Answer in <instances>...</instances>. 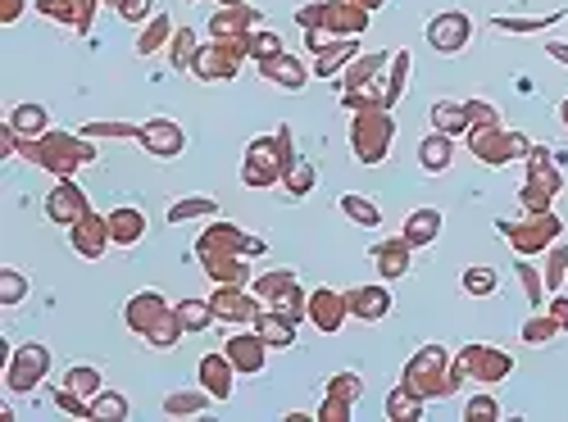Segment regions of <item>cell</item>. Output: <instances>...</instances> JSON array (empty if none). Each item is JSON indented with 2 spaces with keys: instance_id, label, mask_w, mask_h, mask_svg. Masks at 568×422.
<instances>
[{
  "instance_id": "obj_1",
  "label": "cell",
  "mask_w": 568,
  "mask_h": 422,
  "mask_svg": "<svg viewBox=\"0 0 568 422\" xmlns=\"http://www.w3.org/2000/svg\"><path fill=\"white\" fill-rule=\"evenodd\" d=\"M491 286H496L491 272H469V291H473V295H487Z\"/></svg>"
},
{
  "instance_id": "obj_2",
  "label": "cell",
  "mask_w": 568,
  "mask_h": 422,
  "mask_svg": "<svg viewBox=\"0 0 568 422\" xmlns=\"http://www.w3.org/2000/svg\"><path fill=\"white\" fill-rule=\"evenodd\" d=\"M346 209H350V214H360V223H378V209L360 205V200H346Z\"/></svg>"
}]
</instances>
